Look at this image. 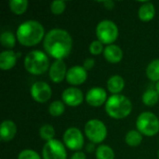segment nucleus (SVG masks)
<instances>
[{"label": "nucleus", "mask_w": 159, "mask_h": 159, "mask_svg": "<svg viewBox=\"0 0 159 159\" xmlns=\"http://www.w3.org/2000/svg\"><path fill=\"white\" fill-rule=\"evenodd\" d=\"M17 127L11 120H5L1 124L0 136L3 142H10L16 135Z\"/></svg>", "instance_id": "15"}, {"label": "nucleus", "mask_w": 159, "mask_h": 159, "mask_svg": "<svg viewBox=\"0 0 159 159\" xmlns=\"http://www.w3.org/2000/svg\"><path fill=\"white\" fill-rule=\"evenodd\" d=\"M146 75L150 80L159 82V59L154 60L149 63L146 69Z\"/></svg>", "instance_id": "20"}, {"label": "nucleus", "mask_w": 159, "mask_h": 159, "mask_svg": "<svg viewBox=\"0 0 159 159\" xmlns=\"http://www.w3.org/2000/svg\"><path fill=\"white\" fill-rule=\"evenodd\" d=\"M124 87H125L124 79L119 75H113L112 77L109 78L107 82V88L110 92L114 93V95L121 92Z\"/></svg>", "instance_id": "19"}, {"label": "nucleus", "mask_w": 159, "mask_h": 159, "mask_svg": "<svg viewBox=\"0 0 159 159\" xmlns=\"http://www.w3.org/2000/svg\"><path fill=\"white\" fill-rule=\"evenodd\" d=\"M65 111V106L63 104V102H60V101H55L53 102L48 108V112L51 116H61Z\"/></svg>", "instance_id": "26"}, {"label": "nucleus", "mask_w": 159, "mask_h": 159, "mask_svg": "<svg viewBox=\"0 0 159 159\" xmlns=\"http://www.w3.org/2000/svg\"><path fill=\"white\" fill-rule=\"evenodd\" d=\"M88 77L87 70L79 65L73 66L67 71L66 75V80L70 85L78 86L83 84Z\"/></svg>", "instance_id": "11"}, {"label": "nucleus", "mask_w": 159, "mask_h": 159, "mask_svg": "<svg viewBox=\"0 0 159 159\" xmlns=\"http://www.w3.org/2000/svg\"><path fill=\"white\" fill-rule=\"evenodd\" d=\"M93 149H94V145H93V144H89V145L87 146V151H88V152H92Z\"/></svg>", "instance_id": "34"}, {"label": "nucleus", "mask_w": 159, "mask_h": 159, "mask_svg": "<svg viewBox=\"0 0 159 159\" xmlns=\"http://www.w3.org/2000/svg\"><path fill=\"white\" fill-rule=\"evenodd\" d=\"M85 133L89 140L93 143H101L107 136V129L102 121L98 119H92L86 124Z\"/></svg>", "instance_id": "7"}, {"label": "nucleus", "mask_w": 159, "mask_h": 159, "mask_svg": "<svg viewBox=\"0 0 159 159\" xmlns=\"http://www.w3.org/2000/svg\"><path fill=\"white\" fill-rule=\"evenodd\" d=\"M65 145L72 151H79L84 145V137L81 131L76 128L68 129L63 135Z\"/></svg>", "instance_id": "9"}, {"label": "nucleus", "mask_w": 159, "mask_h": 159, "mask_svg": "<svg viewBox=\"0 0 159 159\" xmlns=\"http://www.w3.org/2000/svg\"><path fill=\"white\" fill-rule=\"evenodd\" d=\"M61 97H62V101L64 102V103L72 107L80 105L84 99L83 92L79 89H76V88L66 89L62 92Z\"/></svg>", "instance_id": "12"}, {"label": "nucleus", "mask_w": 159, "mask_h": 159, "mask_svg": "<svg viewBox=\"0 0 159 159\" xmlns=\"http://www.w3.org/2000/svg\"><path fill=\"white\" fill-rule=\"evenodd\" d=\"M125 141L129 146H138L143 141L142 133L137 130H130L127 133Z\"/></svg>", "instance_id": "23"}, {"label": "nucleus", "mask_w": 159, "mask_h": 159, "mask_svg": "<svg viewBox=\"0 0 159 159\" xmlns=\"http://www.w3.org/2000/svg\"><path fill=\"white\" fill-rule=\"evenodd\" d=\"M42 155L44 159H66V150L60 141L53 139L44 145Z\"/></svg>", "instance_id": "8"}, {"label": "nucleus", "mask_w": 159, "mask_h": 159, "mask_svg": "<svg viewBox=\"0 0 159 159\" xmlns=\"http://www.w3.org/2000/svg\"><path fill=\"white\" fill-rule=\"evenodd\" d=\"M156 14L155 7L150 2H145L139 9V18L143 21H150L154 19Z\"/></svg>", "instance_id": "18"}, {"label": "nucleus", "mask_w": 159, "mask_h": 159, "mask_svg": "<svg viewBox=\"0 0 159 159\" xmlns=\"http://www.w3.org/2000/svg\"><path fill=\"white\" fill-rule=\"evenodd\" d=\"M39 134L43 140L49 142V141L53 140V137L55 135V130L51 125H44L41 127V129L39 130Z\"/></svg>", "instance_id": "27"}, {"label": "nucleus", "mask_w": 159, "mask_h": 159, "mask_svg": "<svg viewBox=\"0 0 159 159\" xmlns=\"http://www.w3.org/2000/svg\"><path fill=\"white\" fill-rule=\"evenodd\" d=\"M71 159H86V155L83 153V152H76V153H75L73 156H72V157Z\"/></svg>", "instance_id": "32"}, {"label": "nucleus", "mask_w": 159, "mask_h": 159, "mask_svg": "<svg viewBox=\"0 0 159 159\" xmlns=\"http://www.w3.org/2000/svg\"><path fill=\"white\" fill-rule=\"evenodd\" d=\"M17 61V55L12 50L3 51L0 54V68L1 70L7 71L14 67Z\"/></svg>", "instance_id": "17"}, {"label": "nucleus", "mask_w": 159, "mask_h": 159, "mask_svg": "<svg viewBox=\"0 0 159 159\" xmlns=\"http://www.w3.org/2000/svg\"><path fill=\"white\" fill-rule=\"evenodd\" d=\"M66 7V4L64 1H54L50 5V10L55 15L61 14Z\"/></svg>", "instance_id": "28"}, {"label": "nucleus", "mask_w": 159, "mask_h": 159, "mask_svg": "<svg viewBox=\"0 0 159 159\" xmlns=\"http://www.w3.org/2000/svg\"><path fill=\"white\" fill-rule=\"evenodd\" d=\"M45 30L38 21L27 20L21 23L17 30V38L19 42L25 47L37 45L44 37Z\"/></svg>", "instance_id": "2"}, {"label": "nucleus", "mask_w": 159, "mask_h": 159, "mask_svg": "<svg viewBox=\"0 0 159 159\" xmlns=\"http://www.w3.org/2000/svg\"><path fill=\"white\" fill-rule=\"evenodd\" d=\"M1 44L3 47L7 48H12L15 47V36L11 32H4L0 37Z\"/></svg>", "instance_id": "25"}, {"label": "nucleus", "mask_w": 159, "mask_h": 159, "mask_svg": "<svg viewBox=\"0 0 159 159\" xmlns=\"http://www.w3.org/2000/svg\"><path fill=\"white\" fill-rule=\"evenodd\" d=\"M25 69L32 75H42L49 67L48 56L40 50H33L24 60Z\"/></svg>", "instance_id": "4"}, {"label": "nucleus", "mask_w": 159, "mask_h": 159, "mask_svg": "<svg viewBox=\"0 0 159 159\" xmlns=\"http://www.w3.org/2000/svg\"><path fill=\"white\" fill-rule=\"evenodd\" d=\"M72 37L65 30L53 29L49 31L45 36V50L57 60H62L68 56L72 50Z\"/></svg>", "instance_id": "1"}, {"label": "nucleus", "mask_w": 159, "mask_h": 159, "mask_svg": "<svg viewBox=\"0 0 159 159\" xmlns=\"http://www.w3.org/2000/svg\"><path fill=\"white\" fill-rule=\"evenodd\" d=\"M96 34L102 44H112L117 39L118 28L112 20H104L97 25Z\"/></svg>", "instance_id": "6"}, {"label": "nucleus", "mask_w": 159, "mask_h": 159, "mask_svg": "<svg viewBox=\"0 0 159 159\" xmlns=\"http://www.w3.org/2000/svg\"><path fill=\"white\" fill-rule=\"evenodd\" d=\"M10 9L13 13L20 15L24 13L28 7V1L26 0H11L9 2Z\"/></svg>", "instance_id": "22"}, {"label": "nucleus", "mask_w": 159, "mask_h": 159, "mask_svg": "<svg viewBox=\"0 0 159 159\" xmlns=\"http://www.w3.org/2000/svg\"><path fill=\"white\" fill-rule=\"evenodd\" d=\"M103 4L108 9H113L115 7V3L113 1H105V2H103Z\"/></svg>", "instance_id": "33"}, {"label": "nucleus", "mask_w": 159, "mask_h": 159, "mask_svg": "<svg viewBox=\"0 0 159 159\" xmlns=\"http://www.w3.org/2000/svg\"><path fill=\"white\" fill-rule=\"evenodd\" d=\"M158 158H159V152H158Z\"/></svg>", "instance_id": "36"}, {"label": "nucleus", "mask_w": 159, "mask_h": 159, "mask_svg": "<svg viewBox=\"0 0 159 159\" xmlns=\"http://www.w3.org/2000/svg\"><path fill=\"white\" fill-rule=\"evenodd\" d=\"M103 44L102 42H100L99 40H95L93 41L90 46H89V51L91 54L93 55H99L103 51Z\"/></svg>", "instance_id": "30"}, {"label": "nucleus", "mask_w": 159, "mask_h": 159, "mask_svg": "<svg viewBox=\"0 0 159 159\" xmlns=\"http://www.w3.org/2000/svg\"><path fill=\"white\" fill-rule=\"evenodd\" d=\"M66 75V65L62 60H56L49 67V78L54 83H61Z\"/></svg>", "instance_id": "14"}, {"label": "nucleus", "mask_w": 159, "mask_h": 159, "mask_svg": "<svg viewBox=\"0 0 159 159\" xmlns=\"http://www.w3.org/2000/svg\"><path fill=\"white\" fill-rule=\"evenodd\" d=\"M97 159H115V153L108 145H101L96 151Z\"/></svg>", "instance_id": "24"}, {"label": "nucleus", "mask_w": 159, "mask_h": 159, "mask_svg": "<svg viewBox=\"0 0 159 159\" xmlns=\"http://www.w3.org/2000/svg\"><path fill=\"white\" fill-rule=\"evenodd\" d=\"M103 55L105 59L112 63H117L119 62L123 58V52L122 49L116 46V45H109L104 48Z\"/></svg>", "instance_id": "16"}, {"label": "nucleus", "mask_w": 159, "mask_h": 159, "mask_svg": "<svg viewBox=\"0 0 159 159\" xmlns=\"http://www.w3.org/2000/svg\"><path fill=\"white\" fill-rule=\"evenodd\" d=\"M31 95L35 102L42 103L48 102L50 99L52 95V90L48 84L39 81V82H35L32 86Z\"/></svg>", "instance_id": "10"}, {"label": "nucleus", "mask_w": 159, "mask_h": 159, "mask_svg": "<svg viewBox=\"0 0 159 159\" xmlns=\"http://www.w3.org/2000/svg\"><path fill=\"white\" fill-rule=\"evenodd\" d=\"M105 110L111 117L115 119H122L130 114L132 110V104L130 101L124 95L116 94L107 100Z\"/></svg>", "instance_id": "3"}, {"label": "nucleus", "mask_w": 159, "mask_h": 159, "mask_svg": "<svg viewBox=\"0 0 159 159\" xmlns=\"http://www.w3.org/2000/svg\"><path fill=\"white\" fill-rule=\"evenodd\" d=\"M95 65V61L93 59H86L85 61H84V64H83V67L86 69V70H90L94 67Z\"/></svg>", "instance_id": "31"}, {"label": "nucleus", "mask_w": 159, "mask_h": 159, "mask_svg": "<svg viewBox=\"0 0 159 159\" xmlns=\"http://www.w3.org/2000/svg\"><path fill=\"white\" fill-rule=\"evenodd\" d=\"M18 159H41L39 155L33 150L27 149V150H23L20 153Z\"/></svg>", "instance_id": "29"}, {"label": "nucleus", "mask_w": 159, "mask_h": 159, "mask_svg": "<svg viewBox=\"0 0 159 159\" xmlns=\"http://www.w3.org/2000/svg\"><path fill=\"white\" fill-rule=\"evenodd\" d=\"M159 94L155 89H147L143 95V102L147 106H154L158 102Z\"/></svg>", "instance_id": "21"}, {"label": "nucleus", "mask_w": 159, "mask_h": 159, "mask_svg": "<svg viewBox=\"0 0 159 159\" xmlns=\"http://www.w3.org/2000/svg\"><path fill=\"white\" fill-rule=\"evenodd\" d=\"M106 92L102 88H92L89 89L86 96L87 102L93 107H99L106 101Z\"/></svg>", "instance_id": "13"}, {"label": "nucleus", "mask_w": 159, "mask_h": 159, "mask_svg": "<svg viewBox=\"0 0 159 159\" xmlns=\"http://www.w3.org/2000/svg\"><path fill=\"white\" fill-rule=\"evenodd\" d=\"M139 132L145 136H155L159 131V120L156 115L150 112L141 114L136 122Z\"/></svg>", "instance_id": "5"}, {"label": "nucleus", "mask_w": 159, "mask_h": 159, "mask_svg": "<svg viewBox=\"0 0 159 159\" xmlns=\"http://www.w3.org/2000/svg\"><path fill=\"white\" fill-rule=\"evenodd\" d=\"M157 93L159 94V82H157Z\"/></svg>", "instance_id": "35"}]
</instances>
